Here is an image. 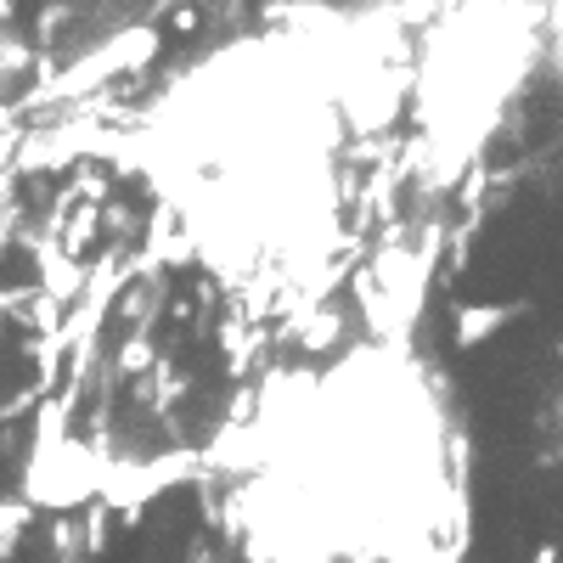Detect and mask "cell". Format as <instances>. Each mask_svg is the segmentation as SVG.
Segmentation results:
<instances>
[{"label":"cell","instance_id":"1","mask_svg":"<svg viewBox=\"0 0 563 563\" xmlns=\"http://www.w3.org/2000/svg\"><path fill=\"white\" fill-rule=\"evenodd\" d=\"M451 507L440 395L400 350H355L282 384L238 490L265 563H361L411 547Z\"/></svg>","mask_w":563,"mask_h":563},{"label":"cell","instance_id":"2","mask_svg":"<svg viewBox=\"0 0 563 563\" xmlns=\"http://www.w3.org/2000/svg\"><path fill=\"white\" fill-rule=\"evenodd\" d=\"M175 209L225 265L305 254L339 209V108L299 40H243L198 63L158 119Z\"/></svg>","mask_w":563,"mask_h":563}]
</instances>
